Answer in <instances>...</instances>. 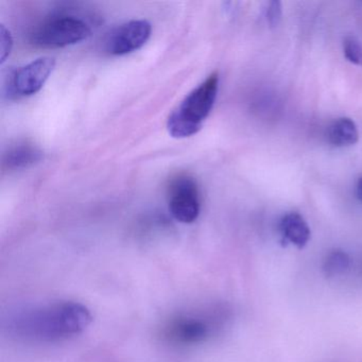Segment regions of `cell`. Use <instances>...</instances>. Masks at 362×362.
Segmentation results:
<instances>
[{"label": "cell", "mask_w": 362, "mask_h": 362, "mask_svg": "<svg viewBox=\"0 0 362 362\" xmlns=\"http://www.w3.org/2000/svg\"><path fill=\"white\" fill-rule=\"evenodd\" d=\"M351 266V257L342 250H334L326 255L323 272L326 276L334 277L344 274Z\"/></svg>", "instance_id": "obj_11"}, {"label": "cell", "mask_w": 362, "mask_h": 362, "mask_svg": "<svg viewBox=\"0 0 362 362\" xmlns=\"http://www.w3.org/2000/svg\"><path fill=\"white\" fill-rule=\"evenodd\" d=\"M228 319V309L223 307L184 311L167 321L163 336L175 346H194L209 341Z\"/></svg>", "instance_id": "obj_2"}, {"label": "cell", "mask_w": 362, "mask_h": 362, "mask_svg": "<svg viewBox=\"0 0 362 362\" xmlns=\"http://www.w3.org/2000/svg\"><path fill=\"white\" fill-rule=\"evenodd\" d=\"M168 206L173 217L182 223H194L198 219L201 211L200 192L192 177L181 175L171 181Z\"/></svg>", "instance_id": "obj_5"}, {"label": "cell", "mask_w": 362, "mask_h": 362, "mask_svg": "<svg viewBox=\"0 0 362 362\" xmlns=\"http://www.w3.org/2000/svg\"><path fill=\"white\" fill-rule=\"evenodd\" d=\"M356 194H357L358 199L362 202V177L358 180L357 187H356Z\"/></svg>", "instance_id": "obj_15"}, {"label": "cell", "mask_w": 362, "mask_h": 362, "mask_svg": "<svg viewBox=\"0 0 362 362\" xmlns=\"http://www.w3.org/2000/svg\"><path fill=\"white\" fill-rule=\"evenodd\" d=\"M151 33V24L147 21H131L112 33L107 42V50L113 56L132 54L145 46Z\"/></svg>", "instance_id": "obj_7"}, {"label": "cell", "mask_w": 362, "mask_h": 362, "mask_svg": "<svg viewBox=\"0 0 362 362\" xmlns=\"http://www.w3.org/2000/svg\"><path fill=\"white\" fill-rule=\"evenodd\" d=\"M279 233L285 243L304 247L310 240V228L303 216L298 213H289L281 218L279 224Z\"/></svg>", "instance_id": "obj_8"}, {"label": "cell", "mask_w": 362, "mask_h": 362, "mask_svg": "<svg viewBox=\"0 0 362 362\" xmlns=\"http://www.w3.org/2000/svg\"><path fill=\"white\" fill-rule=\"evenodd\" d=\"M345 58L353 64L362 66V44L355 37H347L343 42Z\"/></svg>", "instance_id": "obj_12"}, {"label": "cell", "mask_w": 362, "mask_h": 362, "mask_svg": "<svg viewBox=\"0 0 362 362\" xmlns=\"http://www.w3.org/2000/svg\"><path fill=\"white\" fill-rule=\"evenodd\" d=\"M328 141L336 147L355 145L359 139L357 126L349 118L334 120L327 131Z\"/></svg>", "instance_id": "obj_9"}, {"label": "cell", "mask_w": 362, "mask_h": 362, "mask_svg": "<svg viewBox=\"0 0 362 362\" xmlns=\"http://www.w3.org/2000/svg\"><path fill=\"white\" fill-rule=\"evenodd\" d=\"M54 66V59L44 57L21 67L12 77L10 90L18 97H28L37 94L52 75Z\"/></svg>", "instance_id": "obj_6"}, {"label": "cell", "mask_w": 362, "mask_h": 362, "mask_svg": "<svg viewBox=\"0 0 362 362\" xmlns=\"http://www.w3.org/2000/svg\"><path fill=\"white\" fill-rule=\"evenodd\" d=\"M281 18V5L279 1H271L267 9V20L269 25L272 27L276 26Z\"/></svg>", "instance_id": "obj_14"}, {"label": "cell", "mask_w": 362, "mask_h": 362, "mask_svg": "<svg viewBox=\"0 0 362 362\" xmlns=\"http://www.w3.org/2000/svg\"><path fill=\"white\" fill-rule=\"evenodd\" d=\"M0 33H1V40H0L1 41V63H4L11 54L13 40H12L11 33L5 26H1Z\"/></svg>", "instance_id": "obj_13"}, {"label": "cell", "mask_w": 362, "mask_h": 362, "mask_svg": "<svg viewBox=\"0 0 362 362\" xmlns=\"http://www.w3.org/2000/svg\"><path fill=\"white\" fill-rule=\"evenodd\" d=\"M42 153L37 148L29 145H21L12 148L6 154L5 164L10 168H25L41 160Z\"/></svg>", "instance_id": "obj_10"}, {"label": "cell", "mask_w": 362, "mask_h": 362, "mask_svg": "<svg viewBox=\"0 0 362 362\" xmlns=\"http://www.w3.org/2000/svg\"><path fill=\"white\" fill-rule=\"evenodd\" d=\"M92 31L84 21L71 16H60L37 26L30 35L33 45L46 49L64 48L86 41Z\"/></svg>", "instance_id": "obj_4"}, {"label": "cell", "mask_w": 362, "mask_h": 362, "mask_svg": "<svg viewBox=\"0 0 362 362\" xmlns=\"http://www.w3.org/2000/svg\"><path fill=\"white\" fill-rule=\"evenodd\" d=\"M219 76L213 74L194 88L169 116L167 130L175 139H186L197 134L209 117L217 99Z\"/></svg>", "instance_id": "obj_3"}, {"label": "cell", "mask_w": 362, "mask_h": 362, "mask_svg": "<svg viewBox=\"0 0 362 362\" xmlns=\"http://www.w3.org/2000/svg\"><path fill=\"white\" fill-rule=\"evenodd\" d=\"M92 319L90 309L81 303L59 300L21 309L10 315L7 329L18 340L56 343L79 336Z\"/></svg>", "instance_id": "obj_1"}]
</instances>
